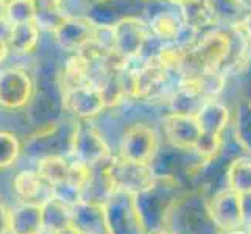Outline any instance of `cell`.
<instances>
[{"label": "cell", "mask_w": 251, "mask_h": 234, "mask_svg": "<svg viewBox=\"0 0 251 234\" xmlns=\"http://www.w3.org/2000/svg\"><path fill=\"white\" fill-rule=\"evenodd\" d=\"M183 192L175 177L154 175L149 184L134 194V203L147 234L164 228L170 209Z\"/></svg>", "instance_id": "obj_1"}, {"label": "cell", "mask_w": 251, "mask_h": 234, "mask_svg": "<svg viewBox=\"0 0 251 234\" xmlns=\"http://www.w3.org/2000/svg\"><path fill=\"white\" fill-rule=\"evenodd\" d=\"M164 228L172 234H223L214 223L207 200L197 192H183L170 209Z\"/></svg>", "instance_id": "obj_2"}, {"label": "cell", "mask_w": 251, "mask_h": 234, "mask_svg": "<svg viewBox=\"0 0 251 234\" xmlns=\"http://www.w3.org/2000/svg\"><path fill=\"white\" fill-rule=\"evenodd\" d=\"M229 34L219 30L204 33L192 46L184 47L181 75H198L209 71H223L229 56Z\"/></svg>", "instance_id": "obj_3"}, {"label": "cell", "mask_w": 251, "mask_h": 234, "mask_svg": "<svg viewBox=\"0 0 251 234\" xmlns=\"http://www.w3.org/2000/svg\"><path fill=\"white\" fill-rule=\"evenodd\" d=\"M111 46L112 52L124 61L144 58L145 47L149 44L151 31L149 24L139 17L125 16L111 25Z\"/></svg>", "instance_id": "obj_4"}, {"label": "cell", "mask_w": 251, "mask_h": 234, "mask_svg": "<svg viewBox=\"0 0 251 234\" xmlns=\"http://www.w3.org/2000/svg\"><path fill=\"white\" fill-rule=\"evenodd\" d=\"M103 206L109 234H147L133 192L114 189Z\"/></svg>", "instance_id": "obj_5"}, {"label": "cell", "mask_w": 251, "mask_h": 234, "mask_svg": "<svg viewBox=\"0 0 251 234\" xmlns=\"http://www.w3.org/2000/svg\"><path fill=\"white\" fill-rule=\"evenodd\" d=\"M159 152V134L150 124L134 122L129 125L120 139L119 156L139 162L144 166H151Z\"/></svg>", "instance_id": "obj_6"}, {"label": "cell", "mask_w": 251, "mask_h": 234, "mask_svg": "<svg viewBox=\"0 0 251 234\" xmlns=\"http://www.w3.org/2000/svg\"><path fill=\"white\" fill-rule=\"evenodd\" d=\"M71 155L74 159L88 164L91 167L106 164L112 158L109 145L88 120H80L74 127Z\"/></svg>", "instance_id": "obj_7"}, {"label": "cell", "mask_w": 251, "mask_h": 234, "mask_svg": "<svg viewBox=\"0 0 251 234\" xmlns=\"http://www.w3.org/2000/svg\"><path fill=\"white\" fill-rule=\"evenodd\" d=\"M56 44L67 52H80L89 49L100 34V25L91 17L67 16L53 30Z\"/></svg>", "instance_id": "obj_8"}, {"label": "cell", "mask_w": 251, "mask_h": 234, "mask_svg": "<svg viewBox=\"0 0 251 234\" xmlns=\"http://www.w3.org/2000/svg\"><path fill=\"white\" fill-rule=\"evenodd\" d=\"M34 84L27 71L10 67L0 71V106L5 109H21L30 103Z\"/></svg>", "instance_id": "obj_9"}, {"label": "cell", "mask_w": 251, "mask_h": 234, "mask_svg": "<svg viewBox=\"0 0 251 234\" xmlns=\"http://www.w3.org/2000/svg\"><path fill=\"white\" fill-rule=\"evenodd\" d=\"M105 170L111 180L114 189L139 192L153 180L154 173L151 166H144L139 162L128 161L122 156H114L105 164Z\"/></svg>", "instance_id": "obj_10"}, {"label": "cell", "mask_w": 251, "mask_h": 234, "mask_svg": "<svg viewBox=\"0 0 251 234\" xmlns=\"http://www.w3.org/2000/svg\"><path fill=\"white\" fill-rule=\"evenodd\" d=\"M63 105L66 111L78 117L80 120H91L97 117L106 108L100 86L94 80L78 86V88L64 91Z\"/></svg>", "instance_id": "obj_11"}, {"label": "cell", "mask_w": 251, "mask_h": 234, "mask_svg": "<svg viewBox=\"0 0 251 234\" xmlns=\"http://www.w3.org/2000/svg\"><path fill=\"white\" fill-rule=\"evenodd\" d=\"M207 209L214 223L223 231L240 230L244 227V211H242V195L231 189L220 190L207 200Z\"/></svg>", "instance_id": "obj_12"}, {"label": "cell", "mask_w": 251, "mask_h": 234, "mask_svg": "<svg viewBox=\"0 0 251 234\" xmlns=\"http://www.w3.org/2000/svg\"><path fill=\"white\" fill-rule=\"evenodd\" d=\"M164 134L167 141L178 150H194L203 130L194 114L169 112L162 120Z\"/></svg>", "instance_id": "obj_13"}, {"label": "cell", "mask_w": 251, "mask_h": 234, "mask_svg": "<svg viewBox=\"0 0 251 234\" xmlns=\"http://www.w3.org/2000/svg\"><path fill=\"white\" fill-rule=\"evenodd\" d=\"M74 227L81 234H109L103 203L80 200L72 205Z\"/></svg>", "instance_id": "obj_14"}, {"label": "cell", "mask_w": 251, "mask_h": 234, "mask_svg": "<svg viewBox=\"0 0 251 234\" xmlns=\"http://www.w3.org/2000/svg\"><path fill=\"white\" fill-rule=\"evenodd\" d=\"M42 205L24 202L10 209V233L11 234H44Z\"/></svg>", "instance_id": "obj_15"}, {"label": "cell", "mask_w": 251, "mask_h": 234, "mask_svg": "<svg viewBox=\"0 0 251 234\" xmlns=\"http://www.w3.org/2000/svg\"><path fill=\"white\" fill-rule=\"evenodd\" d=\"M186 28L190 31H204L212 28L219 22V16L211 0H195L178 6Z\"/></svg>", "instance_id": "obj_16"}, {"label": "cell", "mask_w": 251, "mask_h": 234, "mask_svg": "<svg viewBox=\"0 0 251 234\" xmlns=\"http://www.w3.org/2000/svg\"><path fill=\"white\" fill-rule=\"evenodd\" d=\"M149 27L151 36L161 41L162 44H176V41L186 30L181 14L173 11H161L154 14L149 22Z\"/></svg>", "instance_id": "obj_17"}, {"label": "cell", "mask_w": 251, "mask_h": 234, "mask_svg": "<svg viewBox=\"0 0 251 234\" xmlns=\"http://www.w3.org/2000/svg\"><path fill=\"white\" fill-rule=\"evenodd\" d=\"M195 117L204 133L222 134V131L229 124L231 111L219 99H209L203 103L200 109H198Z\"/></svg>", "instance_id": "obj_18"}, {"label": "cell", "mask_w": 251, "mask_h": 234, "mask_svg": "<svg viewBox=\"0 0 251 234\" xmlns=\"http://www.w3.org/2000/svg\"><path fill=\"white\" fill-rule=\"evenodd\" d=\"M41 205H42V222H44V230L47 233H55L74 225L72 206L63 200H59L58 197L50 195Z\"/></svg>", "instance_id": "obj_19"}, {"label": "cell", "mask_w": 251, "mask_h": 234, "mask_svg": "<svg viewBox=\"0 0 251 234\" xmlns=\"http://www.w3.org/2000/svg\"><path fill=\"white\" fill-rule=\"evenodd\" d=\"M63 89L69 91L74 88H78L86 83L92 81L91 78V58L84 52L75 53L67 59L63 69Z\"/></svg>", "instance_id": "obj_20"}, {"label": "cell", "mask_w": 251, "mask_h": 234, "mask_svg": "<svg viewBox=\"0 0 251 234\" xmlns=\"http://www.w3.org/2000/svg\"><path fill=\"white\" fill-rule=\"evenodd\" d=\"M39 42V27L36 22H24L11 25L8 44L10 50L17 55H27L36 49Z\"/></svg>", "instance_id": "obj_21"}, {"label": "cell", "mask_w": 251, "mask_h": 234, "mask_svg": "<svg viewBox=\"0 0 251 234\" xmlns=\"http://www.w3.org/2000/svg\"><path fill=\"white\" fill-rule=\"evenodd\" d=\"M71 162L63 155H47L38 161V173L39 177L49 183L50 186H56L67 180Z\"/></svg>", "instance_id": "obj_22"}, {"label": "cell", "mask_w": 251, "mask_h": 234, "mask_svg": "<svg viewBox=\"0 0 251 234\" xmlns=\"http://www.w3.org/2000/svg\"><path fill=\"white\" fill-rule=\"evenodd\" d=\"M228 189L244 195L251 192V158H236L226 172Z\"/></svg>", "instance_id": "obj_23"}, {"label": "cell", "mask_w": 251, "mask_h": 234, "mask_svg": "<svg viewBox=\"0 0 251 234\" xmlns=\"http://www.w3.org/2000/svg\"><path fill=\"white\" fill-rule=\"evenodd\" d=\"M34 8H36V22L38 27H46L47 30L53 31L59 22L64 19L61 14V5L64 0H33Z\"/></svg>", "instance_id": "obj_24"}, {"label": "cell", "mask_w": 251, "mask_h": 234, "mask_svg": "<svg viewBox=\"0 0 251 234\" xmlns=\"http://www.w3.org/2000/svg\"><path fill=\"white\" fill-rule=\"evenodd\" d=\"M234 136L239 145L251 156V102L244 100L236 108Z\"/></svg>", "instance_id": "obj_25"}, {"label": "cell", "mask_w": 251, "mask_h": 234, "mask_svg": "<svg viewBox=\"0 0 251 234\" xmlns=\"http://www.w3.org/2000/svg\"><path fill=\"white\" fill-rule=\"evenodd\" d=\"M42 183H44V180L39 177L38 172L22 170L16 175L13 181V187L16 194L19 195V198H22L25 202H30L41 192Z\"/></svg>", "instance_id": "obj_26"}, {"label": "cell", "mask_w": 251, "mask_h": 234, "mask_svg": "<svg viewBox=\"0 0 251 234\" xmlns=\"http://www.w3.org/2000/svg\"><path fill=\"white\" fill-rule=\"evenodd\" d=\"M197 80V86L200 89L201 95L206 99H217L223 92L225 84H226V77L223 71H209L194 75Z\"/></svg>", "instance_id": "obj_27"}, {"label": "cell", "mask_w": 251, "mask_h": 234, "mask_svg": "<svg viewBox=\"0 0 251 234\" xmlns=\"http://www.w3.org/2000/svg\"><path fill=\"white\" fill-rule=\"evenodd\" d=\"M5 19L11 25L34 22L36 21V8L33 0H10L6 3Z\"/></svg>", "instance_id": "obj_28"}, {"label": "cell", "mask_w": 251, "mask_h": 234, "mask_svg": "<svg viewBox=\"0 0 251 234\" xmlns=\"http://www.w3.org/2000/svg\"><path fill=\"white\" fill-rule=\"evenodd\" d=\"M22 145L11 131H0V169H8L21 156Z\"/></svg>", "instance_id": "obj_29"}, {"label": "cell", "mask_w": 251, "mask_h": 234, "mask_svg": "<svg viewBox=\"0 0 251 234\" xmlns=\"http://www.w3.org/2000/svg\"><path fill=\"white\" fill-rule=\"evenodd\" d=\"M223 137L219 133H201L194 147V152L204 161L215 159L222 152Z\"/></svg>", "instance_id": "obj_30"}, {"label": "cell", "mask_w": 251, "mask_h": 234, "mask_svg": "<svg viewBox=\"0 0 251 234\" xmlns=\"http://www.w3.org/2000/svg\"><path fill=\"white\" fill-rule=\"evenodd\" d=\"M8 233H10V209L3 202H0V234Z\"/></svg>", "instance_id": "obj_31"}, {"label": "cell", "mask_w": 251, "mask_h": 234, "mask_svg": "<svg viewBox=\"0 0 251 234\" xmlns=\"http://www.w3.org/2000/svg\"><path fill=\"white\" fill-rule=\"evenodd\" d=\"M242 211H244V223L251 225V192L242 195Z\"/></svg>", "instance_id": "obj_32"}, {"label": "cell", "mask_w": 251, "mask_h": 234, "mask_svg": "<svg viewBox=\"0 0 251 234\" xmlns=\"http://www.w3.org/2000/svg\"><path fill=\"white\" fill-rule=\"evenodd\" d=\"M237 27L244 31V34L247 36V39L250 41V44H251V13H248L244 19L240 21V25H237Z\"/></svg>", "instance_id": "obj_33"}, {"label": "cell", "mask_w": 251, "mask_h": 234, "mask_svg": "<svg viewBox=\"0 0 251 234\" xmlns=\"http://www.w3.org/2000/svg\"><path fill=\"white\" fill-rule=\"evenodd\" d=\"M8 53H10V44H8V41L5 38L0 36V64L6 59Z\"/></svg>", "instance_id": "obj_34"}, {"label": "cell", "mask_w": 251, "mask_h": 234, "mask_svg": "<svg viewBox=\"0 0 251 234\" xmlns=\"http://www.w3.org/2000/svg\"><path fill=\"white\" fill-rule=\"evenodd\" d=\"M50 234H81L78 230H76L74 225H71V227H66L63 230H59V231H55V233H50Z\"/></svg>", "instance_id": "obj_35"}, {"label": "cell", "mask_w": 251, "mask_h": 234, "mask_svg": "<svg viewBox=\"0 0 251 234\" xmlns=\"http://www.w3.org/2000/svg\"><path fill=\"white\" fill-rule=\"evenodd\" d=\"M5 14H6V2L5 0H0V22L5 19Z\"/></svg>", "instance_id": "obj_36"}, {"label": "cell", "mask_w": 251, "mask_h": 234, "mask_svg": "<svg viewBox=\"0 0 251 234\" xmlns=\"http://www.w3.org/2000/svg\"><path fill=\"white\" fill-rule=\"evenodd\" d=\"M167 2L176 5V6H181V5H186V3H190V2H195V0H167Z\"/></svg>", "instance_id": "obj_37"}, {"label": "cell", "mask_w": 251, "mask_h": 234, "mask_svg": "<svg viewBox=\"0 0 251 234\" xmlns=\"http://www.w3.org/2000/svg\"><path fill=\"white\" fill-rule=\"evenodd\" d=\"M149 234H172L169 230L166 228H162V230H158V231H153V233H149Z\"/></svg>", "instance_id": "obj_38"}, {"label": "cell", "mask_w": 251, "mask_h": 234, "mask_svg": "<svg viewBox=\"0 0 251 234\" xmlns=\"http://www.w3.org/2000/svg\"><path fill=\"white\" fill-rule=\"evenodd\" d=\"M223 234H248V233L242 231V230H232V231H226V233H223Z\"/></svg>", "instance_id": "obj_39"}, {"label": "cell", "mask_w": 251, "mask_h": 234, "mask_svg": "<svg viewBox=\"0 0 251 234\" xmlns=\"http://www.w3.org/2000/svg\"><path fill=\"white\" fill-rule=\"evenodd\" d=\"M232 2H237V3H242L244 0H232Z\"/></svg>", "instance_id": "obj_40"}, {"label": "cell", "mask_w": 251, "mask_h": 234, "mask_svg": "<svg viewBox=\"0 0 251 234\" xmlns=\"http://www.w3.org/2000/svg\"><path fill=\"white\" fill-rule=\"evenodd\" d=\"M248 234H251V225H250V231H248Z\"/></svg>", "instance_id": "obj_41"}, {"label": "cell", "mask_w": 251, "mask_h": 234, "mask_svg": "<svg viewBox=\"0 0 251 234\" xmlns=\"http://www.w3.org/2000/svg\"><path fill=\"white\" fill-rule=\"evenodd\" d=\"M49 234H50V233H49Z\"/></svg>", "instance_id": "obj_42"}]
</instances>
